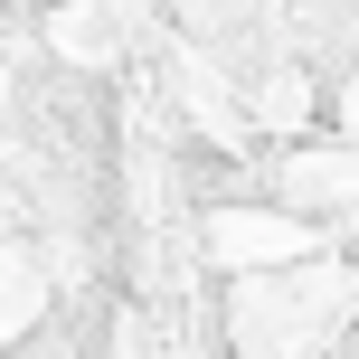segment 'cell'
<instances>
[{
  "instance_id": "obj_1",
  "label": "cell",
  "mask_w": 359,
  "mask_h": 359,
  "mask_svg": "<svg viewBox=\"0 0 359 359\" xmlns=\"http://www.w3.org/2000/svg\"><path fill=\"white\" fill-rule=\"evenodd\" d=\"M312 359H359V312H350L341 331H331V341H312Z\"/></svg>"
}]
</instances>
